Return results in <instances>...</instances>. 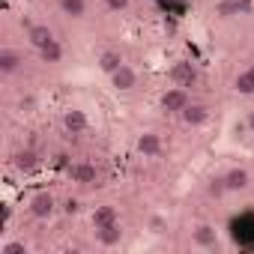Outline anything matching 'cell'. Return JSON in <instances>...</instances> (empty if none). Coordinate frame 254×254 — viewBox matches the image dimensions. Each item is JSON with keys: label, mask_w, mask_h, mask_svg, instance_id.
Here are the masks:
<instances>
[{"label": "cell", "mask_w": 254, "mask_h": 254, "mask_svg": "<svg viewBox=\"0 0 254 254\" xmlns=\"http://www.w3.org/2000/svg\"><path fill=\"white\" fill-rule=\"evenodd\" d=\"M39 54H42V60H45V63H57V60L63 57V51H60V45H57V42H54V45H48V48H42Z\"/></svg>", "instance_id": "cell-18"}, {"label": "cell", "mask_w": 254, "mask_h": 254, "mask_svg": "<svg viewBox=\"0 0 254 254\" xmlns=\"http://www.w3.org/2000/svg\"><path fill=\"white\" fill-rule=\"evenodd\" d=\"M248 123H251V129H254V114H251V117H248Z\"/></svg>", "instance_id": "cell-25"}, {"label": "cell", "mask_w": 254, "mask_h": 254, "mask_svg": "<svg viewBox=\"0 0 254 254\" xmlns=\"http://www.w3.org/2000/svg\"><path fill=\"white\" fill-rule=\"evenodd\" d=\"M114 84H117L120 90H132V87H135V72H132L129 66H120V69L114 72Z\"/></svg>", "instance_id": "cell-9"}, {"label": "cell", "mask_w": 254, "mask_h": 254, "mask_svg": "<svg viewBox=\"0 0 254 254\" xmlns=\"http://www.w3.org/2000/svg\"><path fill=\"white\" fill-rule=\"evenodd\" d=\"M30 209H33L36 218H48V215L54 212V197H51V194H36L33 203H30Z\"/></svg>", "instance_id": "cell-4"}, {"label": "cell", "mask_w": 254, "mask_h": 254, "mask_svg": "<svg viewBox=\"0 0 254 254\" xmlns=\"http://www.w3.org/2000/svg\"><path fill=\"white\" fill-rule=\"evenodd\" d=\"M66 212H78V200H66Z\"/></svg>", "instance_id": "cell-24"}, {"label": "cell", "mask_w": 254, "mask_h": 254, "mask_svg": "<svg viewBox=\"0 0 254 254\" xmlns=\"http://www.w3.org/2000/svg\"><path fill=\"white\" fill-rule=\"evenodd\" d=\"M30 42L42 51V48L54 45V36H51V30H48V27H39V24H36V27H30Z\"/></svg>", "instance_id": "cell-6"}, {"label": "cell", "mask_w": 254, "mask_h": 254, "mask_svg": "<svg viewBox=\"0 0 254 254\" xmlns=\"http://www.w3.org/2000/svg\"><path fill=\"white\" fill-rule=\"evenodd\" d=\"M99 63H102V69H105V72H111V75H114V72H117V69L123 66V57H120L117 51H105Z\"/></svg>", "instance_id": "cell-13"}, {"label": "cell", "mask_w": 254, "mask_h": 254, "mask_svg": "<svg viewBox=\"0 0 254 254\" xmlns=\"http://www.w3.org/2000/svg\"><path fill=\"white\" fill-rule=\"evenodd\" d=\"M60 9L66 15H72V18H81L87 6H84V0H60Z\"/></svg>", "instance_id": "cell-15"}, {"label": "cell", "mask_w": 254, "mask_h": 254, "mask_svg": "<svg viewBox=\"0 0 254 254\" xmlns=\"http://www.w3.org/2000/svg\"><path fill=\"white\" fill-rule=\"evenodd\" d=\"M114 221H117L114 206H99V209L93 212V224H96V227H105V224H114Z\"/></svg>", "instance_id": "cell-11"}, {"label": "cell", "mask_w": 254, "mask_h": 254, "mask_svg": "<svg viewBox=\"0 0 254 254\" xmlns=\"http://www.w3.org/2000/svg\"><path fill=\"white\" fill-rule=\"evenodd\" d=\"M224 186H227V189H245V186H248V174H245V171H230V174L224 177Z\"/></svg>", "instance_id": "cell-16"}, {"label": "cell", "mask_w": 254, "mask_h": 254, "mask_svg": "<svg viewBox=\"0 0 254 254\" xmlns=\"http://www.w3.org/2000/svg\"><path fill=\"white\" fill-rule=\"evenodd\" d=\"M15 165H18L21 171H30V168L36 165V156H33V153H18V156H15Z\"/></svg>", "instance_id": "cell-19"}, {"label": "cell", "mask_w": 254, "mask_h": 254, "mask_svg": "<svg viewBox=\"0 0 254 254\" xmlns=\"http://www.w3.org/2000/svg\"><path fill=\"white\" fill-rule=\"evenodd\" d=\"M0 254H24V245L21 242H9V245L0 248Z\"/></svg>", "instance_id": "cell-21"}, {"label": "cell", "mask_w": 254, "mask_h": 254, "mask_svg": "<svg viewBox=\"0 0 254 254\" xmlns=\"http://www.w3.org/2000/svg\"><path fill=\"white\" fill-rule=\"evenodd\" d=\"M236 9H242L239 3H221V12H236Z\"/></svg>", "instance_id": "cell-23"}, {"label": "cell", "mask_w": 254, "mask_h": 254, "mask_svg": "<svg viewBox=\"0 0 254 254\" xmlns=\"http://www.w3.org/2000/svg\"><path fill=\"white\" fill-rule=\"evenodd\" d=\"M138 147H141V153L156 156V153H159V138H156V135H144V138L138 141Z\"/></svg>", "instance_id": "cell-17"}, {"label": "cell", "mask_w": 254, "mask_h": 254, "mask_svg": "<svg viewBox=\"0 0 254 254\" xmlns=\"http://www.w3.org/2000/svg\"><path fill=\"white\" fill-rule=\"evenodd\" d=\"M162 108L165 111H186L189 108V93L183 90V87H177V90H168L165 96H162Z\"/></svg>", "instance_id": "cell-2"}, {"label": "cell", "mask_w": 254, "mask_h": 254, "mask_svg": "<svg viewBox=\"0 0 254 254\" xmlns=\"http://www.w3.org/2000/svg\"><path fill=\"white\" fill-rule=\"evenodd\" d=\"M194 239H197L200 245H215V233H212L209 227H197V233H194Z\"/></svg>", "instance_id": "cell-20"}, {"label": "cell", "mask_w": 254, "mask_h": 254, "mask_svg": "<svg viewBox=\"0 0 254 254\" xmlns=\"http://www.w3.org/2000/svg\"><path fill=\"white\" fill-rule=\"evenodd\" d=\"M18 66H21V57L15 51H0V72L3 75H12Z\"/></svg>", "instance_id": "cell-10"}, {"label": "cell", "mask_w": 254, "mask_h": 254, "mask_svg": "<svg viewBox=\"0 0 254 254\" xmlns=\"http://www.w3.org/2000/svg\"><path fill=\"white\" fill-rule=\"evenodd\" d=\"M171 78L180 84V87H191L194 81H197V72H194V66L191 63H174V69H171Z\"/></svg>", "instance_id": "cell-3"}, {"label": "cell", "mask_w": 254, "mask_h": 254, "mask_svg": "<svg viewBox=\"0 0 254 254\" xmlns=\"http://www.w3.org/2000/svg\"><path fill=\"white\" fill-rule=\"evenodd\" d=\"M230 236L239 248L254 251V212H242L239 218H233L230 221Z\"/></svg>", "instance_id": "cell-1"}, {"label": "cell", "mask_w": 254, "mask_h": 254, "mask_svg": "<svg viewBox=\"0 0 254 254\" xmlns=\"http://www.w3.org/2000/svg\"><path fill=\"white\" fill-rule=\"evenodd\" d=\"M105 3H108L111 9H126V3H129V0H105Z\"/></svg>", "instance_id": "cell-22"}, {"label": "cell", "mask_w": 254, "mask_h": 254, "mask_svg": "<svg viewBox=\"0 0 254 254\" xmlns=\"http://www.w3.org/2000/svg\"><path fill=\"white\" fill-rule=\"evenodd\" d=\"M183 120L191 123V126H197V123L206 120V108H203V105H189V108L183 111Z\"/></svg>", "instance_id": "cell-12"}, {"label": "cell", "mask_w": 254, "mask_h": 254, "mask_svg": "<svg viewBox=\"0 0 254 254\" xmlns=\"http://www.w3.org/2000/svg\"><path fill=\"white\" fill-rule=\"evenodd\" d=\"M69 174H72L75 183H96V168L93 165H72Z\"/></svg>", "instance_id": "cell-8"}, {"label": "cell", "mask_w": 254, "mask_h": 254, "mask_svg": "<svg viewBox=\"0 0 254 254\" xmlns=\"http://www.w3.org/2000/svg\"><path fill=\"white\" fill-rule=\"evenodd\" d=\"M236 90H239V93H245V96H251V93H254V66L236 78Z\"/></svg>", "instance_id": "cell-14"}, {"label": "cell", "mask_w": 254, "mask_h": 254, "mask_svg": "<svg viewBox=\"0 0 254 254\" xmlns=\"http://www.w3.org/2000/svg\"><path fill=\"white\" fill-rule=\"evenodd\" d=\"M63 126H66L72 135H81V132L87 129V117H84L81 111H69V114L63 117Z\"/></svg>", "instance_id": "cell-5"}, {"label": "cell", "mask_w": 254, "mask_h": 254, "mask_svg": "<svg viewBox=\"0 0 254 254\" xmlns=\"http://www.w3.org/2000/svg\"><path fill=\"white\" fill-rule=\"evenodd\" d=\"M96 236H99V242H102V245H117V242H120V224L114 221V224L96 227Z\"/></svg>", "instance_id": "cell-7"}]
</instances>
